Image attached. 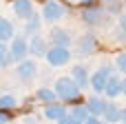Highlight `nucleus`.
Masks as SVG:
<instances>
[{"instance_id": "nucleus-1", "label": "nucleus", "mask_w": 126, "mask_h": 124, "mask_svg": "<svg viewBox=\"0 0 126 124\" xmlns=\"http://www.w3.org/2000/svg\"><path fill=\"white\" fill-rule=\"evenodd\" d=\"M53 89H55V95H58L60 100H66V102L78 100V98H80V91H82V89H78V84H75L71 78H58Z\"/></svg>"}, {"instance_id": "nucleus-2", "label": "nucleus", "mask_w": 126, "mask_h": 124, "mask_svg": "<svg viewBox=\"0 0 126 124\" xmlns=\"http://www.w3.org/2000/svg\"><path fill=\"white\" fill-rule=\"evenodd\" d=\"M44 58H47L49 64L62 67V64H66L71 60V51H69V47H49L47 53H44Z\"/></svg>"}, {"instance_id": "nucleus-3", "label": "nucleus", "mask_w": 126, "mask_h": 124, "mask_svg": "<svg viewBox=\"0 0 126 124\" xmlns=\"http://www.w3.org/2000/svg\"><path fill=\"white\" fill-rule=\"evenodd\" d=\"M29 53V44L24 38H11V44H9V58L11 62H22Z\"/></svg>"}, {"instance_id": "nucleus-4", "label": "nucleus", "mask_w": 126, "mask_h": 124, "mask_svg": "<svg viewBox=\"0 0 126 124\" xmlns=\"http://www.w3.org/2000/svg\"><path fill=\"white\" fill-rule=\"evenodd\" d=\"M64 13H66V9H64L60 2H55V0H49V2L42 7V18H44L47 22H55V20H60Z\"/></svg>"}, {"instance_id": "nucleus-5", "label": "nucleus", "mask_w": 126, "mask_h": 124, "mask_svg": "<svg viewBox=\"0 0 126 124\" xmlns=\"http://www.w3.org/2000/svg\"><path fill=\"white\" fill-rule=\"evenodd\" d=\"M109 78H111V69H109V67H102V69H97V71L93 73V78H91L89 82H91V87H93L95 93H104V87H106Z\"/></svg>"}, {"instance_id": "nucleus-6", "label": "nucleus", "mask_w": 126, "mask_h": 124, "mask_svg": "<svg viewBox=\"0 0 126 124\" xmlns=\"http://www.w3.org/2000/svg\"><path fill=\"white\" fill-rule=\"evenodd\" d=\"M82 18H84L86 24H93V27H102V24L109 22V20H106V11H102L100 7H91V9H86Z\"/></svg>"}, {"instance_id": "nucleus-7", "label": "nucleus", "mask_w": 126, "mask_h": 124, "mask_svg": "<svg viewBox=\"0 0 126 124\" xmlns=\"http://www.w3.org/2000/svg\"><path fill=\"white\" fill-rule=\"evenodd\" d=\"M27 44H29V53L31 55H44L47 53V40L40 33H31V40Z\"/></svg>"}, {"instance_id": "nucleus-8", "label": "nucleus", "mask_w": 126, "mask_h": 124, "mask_svg": "<svg viewBox=\"0 0 126 124\" xmlns=\"http://www.w3.org/2000/svg\"><path fill=\"white\" fill-rule=\"evenodd\" d=\"M35 71H38V67H35L33 60H22V62H18L16 75L20 80H31V78H35Z\"/></svg>"}, {"instance_id": "nucleus-9", "label": "nucleus", "mask_w": 126, "mask_h": 124, "mask_svg": "<svg viewBox=\"0 0 126 124\" xmlns=\"http://www.w3.org/2000/svg\"><path fill=\"white\" fill-rule=\"evenodd\" d=\"M13 13L18 18H24L27 20L33 13V2L31 0H13Z\"/></svg>"}, {"instance_id": "nucleus-10", "label": "nucleus", "mask_w": 126, "mask_h": 124, "mask_svg": "<svg viewBox=\"0 0 126 124\" xmlns=\"http://www.w3.org/2000/svg\"><path fill=\"white\" fill-rule=\"evenodd\" d=\"M49 38L53 40V47H69V44H71V35H69V31H64V29H53V31L49 33Z\"/></svg>"}, {"instance_id": "nucleus-11", "label": "nucleus", "mask_w": 126, "mask_h": 124, "mask_svg": "<svg viewBox=\"0 0 126 124\" xmlns=\"http://www.w3.org/2000/svg\"><path fill=\"white\" fill-rule=\"evenodd\" d=\"M71 80L78 84V89H84L86 84H89V71L84 69V67H73V71H71Z\"/></svg>"}, {"instance_id": "nucleus-12", "label": "nucleus", "mask_w": 126, "mask_h": 124, "mask_svg": "<svg viewBox=\"0 0 126 124\" xmlns=\"http://www.w3.org/2000/svg\"><path fill=\"white\" fill-rule=\"evenodd\" d=\"M106 104H109V102L100 100L97 95H93V98H89V100H86V109H89V113H91L93 118L102 115V113H104V109H106Z\"/></svg>"}, {"instance_id": "nucleus-13", "label": "nucleus", "mask_w": 126, "mask_h": 124, "mask_svg": "<svg viewBox=\"0 0 126 124\" xmlns=\"http://www.w3.org/2000/svg\"><path fill=\"white\" fill-rule=\"evenodd\" d=\"M120 93H122V80H120L117 75H111L109 82H106V87H104V95H109V98H117Z\"/></svg>"}, {"instance_id": "nucleus-14", "label": "nucleus", "mask_w": 126, "mask_h": 124, "mask_svg": "<svg viewBox=\"0 0 126 124\" xmlns=\"http://www.w3.org/2000/svg\"><path fill=\"white\" fill-rule=\"evenodd\" d=\"M95 38L93 35H82L80 38V42H78V49H80V55H89V53H93L95 51Z\"/></svg>"}, {"instance_id": "nucleus-15", "label": "nucleus", "mask_w": 126, "mask_h": 124, "mask_svg": "<svg viewBox=\"0 0 126 124\" xmlns=\"http://www.w3.org/2000/svg\"><path fill=\"white\" fill-rule=\"evenodd\" d=\"M66 115V109L64 106H60V104H47L44 106V118H49V120H60V118H64Z\"/></svg>"}, {"instance_id": "nucleus-16", "label": "nucleus", "mask_w": 126, "mask_h": 124, "mask_svg": "<svg viewBox=\"0 0 126 124\" xmlns=\"http://www.w3.org/2000/svg\"><path fill=\"white\" fill-rule=\"evenodd\" d=\"M13 38V24L7 18H0V42H7Z\"/></svg>"}, {"instance_id": "nucleus-17", "label": "nucleus", "mask_w": 126, "mask_h": 124, "mask_svg": "<svg viewBox=\"0 0 126 124\" xmlns=\"http://www.w3.org/2000/svg\"><path fill=\"white\" fill-rule=\"evenodd\" d=\"M102 118H104L106 122H111V124L120 122V106H117V104H106V109H104Z\"/></svg>"}, {"instance_id": "nucleus-18", "label": "nucleus", "mask_w": 126, "mask_h": 124, "mask_svg": "<svg viewBox=\"0 0 126 124\" xmlns=\"http://www.w3.org/2000/svg\"><path fill=\"white\" fill-rule=\"evenodd\" d=\"M69 115H71L73 120H78L80 124H84L89 118H91V113H89V109H86V106H73Z\"/></svg>"}, {"instance_id": "nucleus-19", "label": "nucleus", "mask_w": 126, "mask_h": 124, "mask_svg": "<svg viewBox=\"0 0 126 124\" xmlns=\"http://www.w3.org/2000/svg\"><path fill=\"white\" fill-rule=\"evenodd\" d=\"M24 29H27V33H38V29H40V18L31 13V16L27 18V27H24Z\"/></svg>"}, {"instance_id": "nucleus-20", "label": "nucleus", "mask_w": 126, "mask_h": 124, "mask_svg": "<svg viewBox=\"0 0 126 124\" xmlns=\"http://www.w3.org/2000/svg\"><path fill=\"white\" fill-rule=\"evenodd\" d=\"M18 104V100L13 98V95H0V109L2 111H7V109H13Z\"/></svg>"}, {"instance_id": "nucleus-21", "label": "nucleus", "mask_w": 126, "mask_h": 124, "mask_svg": "<svg viewBox=\"0 0 126 124\" xmlns=\"http://www.w3.org/2000/svg\"><path fill=\"white\" fill-rule=\"evenodd\" d=\"M38 98L44 100V102L49 104V102H53L58 95H55V91H51V89H38Z\"/></svg>"}, {"instance_id": "nucleus-22", "label": "nucleus", "mask_w": 126, "mask_h": 124, "mask_svg": "<svg viewBox=\"0 0 126 124\" xmlns=\"http://www.w3.org/2000/svg\"><path fill=\"white\" fill-rule=\"evenodd\" d=\"M11 62V58H9V47L4 44V42H0V67H7Z\"/></svg>"}, {"instance_id": "nucleus-23", "label": "nucleus", "mask_w": 126, "mask_h": 124, "mask_svg": "<svg viewBox=\"0 0 126 124\" xmlns=\"http://www.w3.org/2000/svg\"><path fill=\"white\" fill-rule=\"evenodd\" d=\"M106 9L113 11V13H117V11L122 9V2H120V0H106Z\"/></svg>"}, {"instance_id": "nucleus-24", "label": "nucleus", "mask_w": 126, "mask_h": 124, "mask_svg": "<svg viewBox=\"0 0 126 124\" xmlns=\"http://www.w3.org/2000/svg\"><path fill=\"white\" fill-rule=\"evenodd\" d=\"M115 64H117V69H120L122 73H126V51H124V53H120V55H117V60H115Z\"/></svg>"}, {"instance_id": "nucleus-25", "label": "nucleus", "mask_w": 126, "mask_h": 124, "mask_svg": "<svg viewBox=\"0 0 126 124\" xmlns=\"http://www.w3.org/2000/svg\"><path fill=\"white\" fill-rule=\"evenodd\" d=\"M58 124H80V122H78V120H73V118L66 113L64 118H60V120H58Z\"/></svg>"}, {"instance_id": "nucleus-26", "label": "nucleus", "mask_w": 126, "mask_h": 124, "mask_svg": "<svg viewBox=\"0 0 126 124\" xmlns=\"http://www.w3.org/2000/svg\"><path fill=\"white\" fill-rule=\"evenodd\" d=\"M120 29H122V33L126 35V16H122V18H120Z\"/></svg>"}, {"instance_id": "nucleus-27", "label": "nucleus", "mask_w": 126, "mask_h": 124, "mask_svg": "<svg viewBox=\"0 0 126 124\" xmlns=\"http://www.w3.org/2000/svg\"><path fill=\"white\" fill-rule=\"evenodd\" d=\"M84 124H106V122H102V120H97V118H93V115H91V118H89Z\"/></svg>"}, {"instance_id": "nucleus-28", "label": "nucleus", "mask_w": 126, "mask_h": 124, "mask_svg": "<svg viewBox=\"0 0 126 124\" xmlns=\"http://www.w3.org/2000/svg\"><path fill=\"white\" fill-rule=\"evenodd\" d=\"M117 124H126V109H120V122Z\"/></svg>"}, {"instance_id": "nucleus-29", "label": "nucleus", "mask_w": 126, "mask_h": 124, "mask_svg": "<svg viewBox=\"0 0 126 124\" xmlns=\"http://www.w3.org/2000/svg\"><path fill=\"white\" fill-rule=\"evenodd\" d=\"M9 122V118H7V113L4 111H0V124H7Z\"/></svg>"}, {"instance_id": "nucleus-30", "label": "nucleus", "mask_w": 126, "mask_h": 124, "mask_svg": "<svg viewBox=\"0 0 126 124\" xmlns=\"http://www.w3.org/2000/svg\"><path fill=\"white\" fill-rule=\"evenodd\" d=\"M69 2H82V4H91L93 0H69Z\"/></svg>"}, {"instance_id": "nucleus-31", "label": "nucleus", "mask_w": 126, "mask_h": 124, "mask_svg": "<svg viewBox=\"0 0 126 124\" xmlns=\"http://www.w3.org/2000/svg\"><path fill=\"white\" fill-rule=\"evenodd\" d=\"M122 93L126 95V80H122Z\"/></svg>"}]
</instances>
